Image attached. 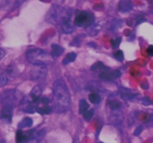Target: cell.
Wrapping results in <instances>:
<instances>
[{"label": "cell", "mask_w": 153, "mask_h": 143, "mask_svg": "<svg viewBox=\"0 0 153 143\" xmlns=\"http://www.w3.org/2000/svg\"><path fill=\"white\" fill-rule=\"evenodd\" d=\"M64 49L59 45L52 44V53L51 55L53 57H59L64 53Z\"/></svg>", "instance_id": "obj_15"}, {"label": "cell", "mask_w": 153, "mask_h": 143, "mask_svg": "<svg viewBox=\"0 0 153 143\" xmlns=\"http://www.w3.org/2000/svg\"><path fill=\"white\" fill-rule=\"evenodd\" d=\"M108 104L109 107L112 110L115 111V110H118L122 106L120 101H117L116 99H109L108 101Z\"/></svg>", "instance_id": "obj_18"}, {"label": "cell", "mask_w": 153, "mask_h": 143, "mask_svg": "<svg viewBox=\"0 0 153 143\" xmlns=\"http://www.w3.org/2000/svg\"><path fill=\"white\" fill-rule=\"evenodd\" d=\"M88 98H89V101L94 104H100L102 100L101 96L98 93H97V92H93V93L90 94Z\"/></svg>", "instance_id": "obj_19"}, {"label": "cell", "mask_w": 153, "mask_h": 143, "mask_svg": "<svg viewBox=\"0 0 153 143\" xmlns=\"http://www.w3.org/2000/svg\"><path fill=\"white\" fill-rule=\"evenodd\" d=\"M99 143H103V142H99Z\"/></svg>", "instance_id": "obj_31"}, {"label": "cell", "mask_w": 153, "mask_h": 143, "mask_svg": "<svg viewBox=\"0 0 153 143\" xmlns=\"http://www.w3.org/2000/svg\"><path fill=\"white\" fill-rule=\"evenodd\" d=\"M27 60L33 65H49L54 63V57L46 51L39 48H33L27 51Z\"/></svg>", "instance_id": "obj_3"}, {"label": "cell", "mask_w": 153, "mask_h": 143, "mask_svg": "<svg viewBox=\"0 0 153 143\" xmlns=\"http://www.w3.org/2000/svg\"><path fill=\"white\" fill-rule=\"evenodd\" d=\"M119 92L121 98L123 100H126V101L133 100L137 95L134 91L126 87H120Z\"/></svg>", "instance_id": "obj_8"}, {"label": "cell", "mask_w": 153, "mask_h": 143, "mask_svg": "<svg viewBox=\"0 0 153 143\" xmlns=\"http://www.w3.org/2000/svg\"><path fill=\"white\" fill-rule=\"evenodd\" d=\"M76 57H77V55H76L75 52H70V53H68L66 55L65 57L64 58V60H63L62 64L63 65H67V64L70 63L74 62Z\"/></svg>", "instance_id": "obj_17"}, {"label": "cell", "mask_w": 153, "mask_h": 143, "mask_svg": "<svg viewBox=\"0 0 153 143\" xmlns=\"http://www.w3.org/2000/svg\"><path fill=\"white\" fill-rule=\"evenodd\" d=\"M8 82V76L5 72V70L0 69V87L4 86Z\"/></svg>", "instance_id": "obj_20"}, {"label": "cell", "mask_w": 153, "mask_h": 143, "mask_svg": "<svg viewBox=\"0 0 153 143\" xmlns=\"http://www.w3.org/2000/svg\"><path fill=\"white\" fill-rule=\"evenodd\" d=\"M73 10L70 7L52 4L46 13V20L55 25L58 31L63 34H71L74 31L75 27L72 24Z\"/></svg>", "instance_id": "obj_1"}, {"label": "cell", "mask_w": 153, "mask_h": 143, "mask_svg": "<svg viewBox=\"0 0 153 143\" xmlns=\"http://www.w3.org/2000/svg\"><path fill=\"white\" fill-rule=\"evenodd\" d=\"M91 70H93V71H101L102 72L105 71H109V70H111V69L109 67L106 66L102 62L99 61V62H97L91 66Z\"/></svg>", "instance_id": "obj_14"}, {"label": "cell", "mask_w": 153, "mask_h": 143, "mask_svg": "<svg viewBox=\"0 0 153 143\" xmlns=\"http://www.w3.org/2000/svg\"><path fill=\"white\" fill-rule=\"evenodd\" d=\"M19 101V92L16 89H7L0 94V103L14 107Z\"/></svg>", "instance_id": "obj_5"}, {"label": "cell", "mask_w": 153, "mask_h": 143, "mask_svg": "<svg viewBox=\"0 0 153 143\" xmlns=\"http://www.w3.org/2000/svg\"><path fill=\"white\" fill-rule=\"evenodd\" d=\"M4 55H5V52H4V50L0 49V59H1V58L4 56Z\"/></svg>", "instance_id": "obj_30"}, {"label": "cell", "mask_w": 153, "mask_h": 143, "mask_svg": "<svg viewBox=\"0 0 153 143\" xmlns=\"http://www.w3.org/2000/svg\"><path fill=\"white\" fill-rule=\"evenodd\" d=\"M95 17L92 13L85 10H76L74 19L75 25L80 28H86L94 24Z\"/></svg>", "instance_id": "obj_4"}, {"label": "cell", "mask_w": 153, "mask_h": 143, "mask_svg": "<svg viewBox=\"0 0 153 143\" xmlns=\"http://www.w3.org/2000/svg\"><path fill=\"white\" fill-rule=\"evenodd\" d=\"M89 107H90L89 104H88L85 99L80 100V101H79V113H80V114H83V113H85L87 110H88Z\"/></svg>", "instance_id": "obj_21"}, {"label": "cell", "mask_w": 153, "mask_h": 143, "mask_svg": "<svg viewBox=\"0 0 153 143\" xmlns=\"http://www.w3.org/2000/svg\"><path fill=\"white\" fill-rule=\"evenodd\" d=\"M33 125V120L29 117L24 118L22 121L19 123L18 127L19 129H22V128H29L31 125Z\"/></svg>", "instance_id": "obj_16"}, {"label": "cell", "mask_w": 153, "mask_h": 143, "mask_svg": "<svg viewBox=\"0 0 153 143\" xmlns=\"http://www.w3.org/2000/svg\"><path fill=\"white\" fill-rule=\"evenodd\" d=\"M13 107L10 105H4L1 110V119L6 120L7 122H10L13 116Z\"/></svg>", "instance_id": "obj_9"}, {"label": "cell", "mask_w": 153, "mask_h": 143, "mask_svg": "<svg viewBox=\"0 0 153 143\" xmlns=\"http://www.w3.org/2000/svg\"><path fill=\"white\" fill-rule=\"evenodd\" d=\"M41 94H42V89L40 86L37 85V86H34L33 89H31V92L28 95V97L32 101L34 105L35 106L36 103L39 101L40 98H41Z\"/></svg>", "instance_id": "obj_10"}, {"label": "cell", "mask_w": 153, "mask_h": 143, "mask_svg": "<svg viewBox=\"0 0 153 143\" xmlns=\"http://www.w3.org/2000/svg\"><path fill=\"white\" fill-rule=\"evenodd\" d=\"M47 74V68L45 65H34L29 73L30 78L32 80L44 79Z\"/></svg>", "instance_id": "obj_6"}, {"label": "cell", "mask_w": 153, "mask_h": 143, "mask_svg": "<svg viewBox=\"0 0 153 143\" xmlns=\"http://www.w3.org/2000/svg\"><path fill=\"white\" fill-rule=\"evenodd\" d=\"M121 40H122V38H121V37H117V38H116L115 40H111L112 48H113V49H117V48H118V46L120 44Z\"/></svg>", "instance_id": "obj_25"}, {"label": "cell", "mask_w": 153, "mask_h": 143, "mask_svg": "<svg viewBox=\"0 0 153 143\" xmlns=\"http://www.w3.org/2000/svg\"><path fill=\"white\" fill-rule=\"evenodd\" d=\"M94 114V110L93 109H91V110H88L85 112V113H83V117L84 119H85V121L87 122H90L91 120V119L93 118Z\"/></svg>", "instance_id": "obj_23"}, {"label": "cell", "mask_w": 153, "mask_h": 143, "mask_svg": "<svg viewBox=\"0 0 153 143\" xmlns=\"http://www.w3.org/2000/svg\"><path fill=\"white\" fill-rule=\"evenodd\" d=\"M52 110L57 113L67 112L70 107L71 98L68 87L64 80L57 79L52 85Z\"/></svg>", "instance_id": "obj_2"}, {"label": "cell", "mask_w": 153, "mask_h": 143, "mask_svg": "<svg viewBox=\"0 0 153 143\" xmlns=\"http://www.w3.org/2000/svg\"><path fill=\"white\" fill-rule=\"evenodd\" d=\"M118 9L123 13L131 11L133 9V3L131 0H120L118 4Z\"/></svg>", "instance_id": "obj_11"}, {"label": "cell", "mask_w": 153, "mask_h": 143, "mask_svg": "<svg viewBox=\"0 0 153 143\" xmlns=\"http://www.w3.org/2000/svg\"><path fill=\"white\" fill-rule=\"evenodd\" d=\"M142 130H143V126L142 125H139L138 127H137V128L135 129L134 132V136H139L140 133H141Z\"/></svg>", "instance_id": "obj_27"}, {"label": "cell", "mask_w": 153, "mask_h": 143, "mask_svg": "<svg viewBox=\"0 0 153 143\" xmlns=\"http://www.w3.org/2000/svg\"><path fill=\"white\" fill-rule=\"evenodd\" d=\"M90 83V88H91V90H95V91H98V90H101L100 89V83H98L97 81H93Z\"/></svg>", "instance_id": "obj_26"}, {"label": "cell", "mask_w": 153, "mask_h": 143, "mask_svg": "<svg viewBox=\"0 0 153 143\" xmlns=\"http://www.w3.org/2000/svg\"><path fill=\"white\" fill-rule=\"evenodd\" d=\"M121 72L120 70L116 69L114 71H105L102 72L100 74V77L102 80H113L115 79H117L118 77H120Z\"/></svg>", "instance_id": "obj_7"}, {"label": "cell", "mask_w": 153, "mask_h": 143, "mask_svg": "<svg viewBox=\"0 0 153 143\" xmlns=\"http://www.w3.org/2000/svg\"><path fill=\"white\" fill-rule=\"evenodd\" d=\"M142 104H144V105H149L151 104L150 100L147 97H144V98H142Z\"/></svg>", "instance_id": "obj_28"}, {"label": "cell", "mask_w": 153, "mask_h": 143, "mask_svg": "<svg viewBox=\"0 0 153 143\" xmlns=\"http://www.w3.org/2000/svg\"><path fill=\"white\" fill-rule=\"evenodd\" d=\"M52 111V108L49 106H43L42 104H38L36 107V112L40 113V115L49 114Z\"/></svg>", "instance_id": "obj_13"}, {"label": "cell", "mask_w": 153, "mask_h": 143, "mask_svg": "<svg viewBox=\"0 0 153 143\" xmlns=\"http://www.w3.org/2000/svg\"><path fill=\"white\" fill-rule=\"evenodd\" d=\"M114 58H116L117 60L123 61L124 59L123 52L121 50L117 51V52H115L114 53Z\"/></svg>", "instance_id": "obj_24"}, {"label": "cell", "mask_w": 153, "mask_h": 143, "mask_svg": "<svg viewBox=\"0 0 153 143\" xmlns=\"http://www.w3.org/2000/svg\"><path fill=\"white\" fill-rule=\"evenodd\" d=\"M147 53L149 56H153V45H150L147 48Z\"/></svg>", "instance_id": "obj_29"}, {"label": "cell", "mask_w": 153, "mask_h": 143, "mask_svg": "<svg viewBox=\"0 0 153 143\" xmlns=\"http://www.w3.org/2000/svg\"><path fill=\"white\" fill-rule=\"evenodd\" d=\"M28 133H24L23 131L21 130H18L16 131V143H23L28 141Z\"/></svg>", "instance_id": "obj_12"}, {"label": "cell", "mask_w": 153, "mask_h": 143, "mask_svg": "<svg viewBox=\"0 0 153 143\" xmlns=\"http://www.w3.org/2000/svg\"><path fill=\"white\" fill-rule=\"evenodd\" d=\"M5 72L7 73L8 77H14L17 75V69H16V67L13 66L12 65H9L6 68Z\"/></svg>", "instance_id": "obj_22"}]
</instances>
